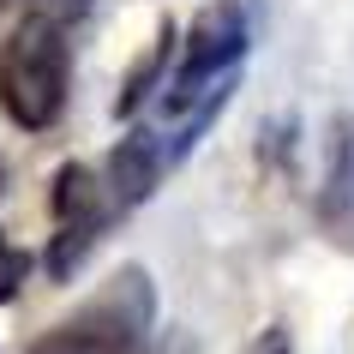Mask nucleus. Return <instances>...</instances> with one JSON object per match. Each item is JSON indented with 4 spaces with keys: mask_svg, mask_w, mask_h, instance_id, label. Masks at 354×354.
Masks as SVG:
<instances>
[{
    "mask_svg": "<svg viewBox=\"0 0 354 354\" xmlns=\"http://www.w3.org/2000/svg\"><path fill=\"white\" fill-rule=\"evenodd\" d=\"M318 223L336 246L354 252V120H336L330 156H324V187H318Z\"/></svg>",
    "mask_w": 354,
    "mask_h": 354,
    "instance_id": "nucleus-5",
    "label": "nucleus"
},
{
    "mask_svg": "<svg viewBox=\"0 0 354 354\" xmlns=\"http://www.w3.org/2000/svg\"><path fill=\"white\" fill-rule=\"evenodd\" d=\"M156 330V282L145 264H120L73 318H60L24 354H145Z\"/></svg>",
    "mask_w": 354,
    "mask_h": 354,
    "instance_id": "nucleus-1",
    "label": "nucleus"
},
{
    "mask_svg": "<svg viewBox=\"0 0 354 354\" xmlns=\"http://www.w3.org/2000/svg\"><path fill=\"white\" fill-rule=\"evenodd\" d=\"M259 354H288V336H282V330H270V336L259 342Z\"/></svg>",
    "mask_w": 354,
    "mask_h": 354,
    "instance_id": "nucleus-7",
    "label": "nucleus"
},
{
    "mask_svg": "<svg viewBox=\"0 0 354 354\" xmlns=\"http://www.w3.org/2000/svg\"><path fill=\"white\" fill-rule=\"evenodd\" d=\"M66 84H73V48L66 24L48 12H24V24L0 48V109L24 132H48L66 114Z\"/></svg>",
    "mask_w": 354,
    "mask_h": 354,
    "instance_id": "nucleus-2",
    "label": "nucleus"
},
{
    "mask_svg": "<svg viewBox=\"0 0 354 354\" xmlns=\"http://www.w3.org/2000/svg\"><path fill=\"white\" fill-rule=\"evenodd\" d=\"M48 210H55V234H48V259L42 264H48L55 282H73L78 270H84V259L96 252V241L109 234V223L120 216L109 174H96V168H84V162H66L55 174Z\"/></svg>",
    "mask_w": 354,
    "mask_h": 354,
    "instance_id": "nucleus-3",
    "label": "nucleus"
},
{
    "mask_svg": "<svg viewBox=\"0 0 354 354\" xmlns=\"http://www.w3.org/2000/svg\"><path fill=\"white\" fill-rule=\"evenodd\" d=\"M24 277H30V259H24L19 246H12V234L0 228V306H6V300L24 288Z\"/></svg>",
    "mask_w": 354,
    "mask_h": 354,
    "instance_id": "nucleus-6",
    "label": "nucleus"
},
{
    "mask_svg": "<svg viewBox=\"0 0 354 354\" xmlns=\"http://www.w3.org/2000/svg\"><path fill=\"white\" fill-rule=\"evenodd\" d=\"M174 168V156H168V145L156 138V127H138L114 145V156H109V187H114V205L120 210H138L150 198V192L162 187V174Z\"/></svg>",
    "mask_w": 354,
    "mask_h": 354,
    "instance_id": "nucleus-4",
    "label": "nucleus"
}]
</instances>
